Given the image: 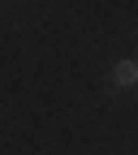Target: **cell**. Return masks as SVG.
<instances>
[{
    "mask_svg": "<svg viewBox=\"0 0 138 155\" xmlns=\"http://www.w3.org/2000/svg\"><path fill=\"white\" fill-rule=\"evenodd\" d=\"M112 86L134 91V86H138V61H116V65H112Z\"/></svg>",
    "mask_w": 138,
    "mask_h": 155,
    "instance_id": "1",
    "label": "cell"
}]
</instances>
